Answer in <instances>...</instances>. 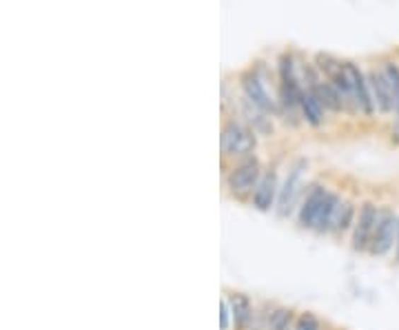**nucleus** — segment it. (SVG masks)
<instances>
[{"instance_id":"9","label":"nucleus","mask_w":399,"mask_h":330,"mask_svg":"<svg viewBox=\"0 0 399 330\" xmlns=\"http://www.w3.org/2000/svg\"><path fill=\"white\" fill-rule=\"evenodd\" d=\"M328 189L322 187V184H313L304 197V202L299 204V211H297V222L302 228H308L313 230L315 222H318V216H320V211L326 202V197H328Z\"/></svg>"},{"instance_id":"15","label":"nucleus","mask_w":399,"mask_h":330,"mask_svg":"<svg viewBox=\"0 0 399 330\" xmlns=\"http://www.w3.org/2000/svg\"><path fill=\"white\" fill-rule=\"evenodd\" d=\"M297 322V315L293 308H273L269 324H266V330H293Z\"/></svg>"},{"instance_id":"12","label":"nucleus","mask_w":399,"mask_h":330,"mask_svg":"<svg viewBox=\"0 0 399 330\" xmlns=\"http://www.w3.org/2000/svg\"><path fill=\"white\" fill-rule=\"evenodd\" d=\"M355 218H357V211L351 202H340L335 213H332L330 218V226H328V233L326 235H332V237H342L348 228H353L355 224Z\"/></svg>"},{"instance_id":"19","label":"nucleus","mask_w":399,"mask_h":330,"mask_svg":"<svg viewBox=\"0 0 399 330\" xmlns=\"http://www.w3.org/2000/svg\"><path fill=\"white\" fill-rule=\"evenodd\" d=\"M395 259L399 261V224H397V240H395Z\"/></svg>"},{"instance_id":"11","label":"nucleus","mask_w":399,"mask_h":330,"mask_svg":"<svg viewBox=\"0 0 399 330\" xmlns=\"http://www.w3.org/2000/svg\"><path fill=\"white\" fill-rule=\"evenodd\" d=\"M229 308H231V317H233V326L236 330H251L253 319H255V308L251 304V300L244 293H233L226 297Z\"/></svg>"},{"instance_id":"2","label":"nucleus","mask_w":399,"mask_h":330,"mask_svg":"<svg viewBox=\"0 0 399 330\" xmlns=\"http://www.w3.org/2000/svg\"><path fill=\"white\" fill-rule=\"evenodd\" d=\"M262 173V164L255 155L238 160L236 167L224 175V187L236 200H248V197H253Z\"/></svg>"},{"instance_id":"6","label":"nucleus","mask_w":399,"mask_h":330,"mask_svg":"<svg viewBox=\"0 0 399 330\" xmlns=\"http://www.w3.org/2000/svg\"><path fill=\"white\" fill-rule=\"evenodd\" d=\"M377 213L379 208L373 202H364L357 211V218L353 224V251L357 253H369V246L373 240V230H375V222H377Z\"/></svg>"},{"instance_id":"5","label":"nucleus","mask_w":399,"mask_h":330,"mask_svg":"<svg viewBox=\"0 0 399 330\" xmlns=\"http://www.w3.org/2000/svg\"><path fill=\"white\" fill-rule=\"evenodd\" d=\"M242 89L246 100L262 109L264 113H279V102L271 98L269 89L264 85V78L258 73V69H248L242 73Z\"/></svg>"},{"instance_id":"3","label":"nucleus","mask_w":399,"mask_h":330,"mask_svg":"<svg viewBox=\"0 0 399 330\" xmlns=\"http://www.w3.org/2000/svg\"><path fill=\"white\" fill-rule=\"evenodd\" d=\"M397 224H399L397 213L393 208H388V206H381L379 213H377V222H375L373 240H371V246H369V255L386 257L395 249Z\"/></svg>"},{"instance_id":"4","label":"nucleus","mask_w":399,"mask_h":330,"mask_svg":"<svg viewBox=\"0 0 399 330\" xmlns=\"http://www.w3.org/2000/svg\"><path fill=\"white\" fill-rule=\"evenodd\" d=\"M344 73L348 80V89H351V100L355 113H362L364 118H373L377 113V107L373 102L371 87H369V78L357 67L355 62H344Z\"/></svg>"},{"instance_id":"13","label":"nucleus","mask_w":399,"mask_h":330,"mask_svg":"<svg viewBox=\"0 0 399 330\" xmlns=\"http://www.w3.org/2000/svg\"><path fill=\"white\" fill-rule=\"evenodd\" d=\"M324 107L322 102L315 98L313 91H308L306 87L302 89V95H299V113H302V118L311 124V126H320L324 122Z\"/></svg>"},{"instance_id":"16","label":"nucleus","mask_w":399,"mask_h":330,"mask_svg":"<svg viewBox=\"0 0 399 330\" xmlns=\"http://www.w3.org/2000/svg\"><path fill=\"white\" fill-rule=\"evenodd\" d=\"M381 69H384L388 85H391V93H393V105H395V118H399V60H384L381 62Z\"/></svg>"},{"instance_id":"1","label":"nucleus","mask_w":399,"mask_h":330,"mask_svg":"<svg viewBox=\"0 0 399 330\" xmlns=\"http://www.w3.org/2000/svg\"><path fill=\"white\" fill-rule=\"evenodd\" d=\"M255 131L251 126H246L244 122L231 118L224 122L222 134H220V151L222 158H233V160H244L251 158L255 151Z\"/></svg>"},{"instance_id":"8","label":"nucleus","mask_w":399,"mask_h":330,"mask_svg":"<svg viewBox=\"0 0 399 330\" xmlns=\"http://www.w3.org/2000/svg\"><path fill=\"white\" fill-rule=\"evenodd\" d=\"M369 78V87H371V95H373V102L377 107L379 115H391L395 113V105H393V93H391V85H388V78L381 69V64L377 69H371L366 73Z\"/></svg>"},{"instance_id":"17","label":"nucleus","mask_w":399,"mask_h":330,"mask_svg":"<svg viewBox=\"0 0 399 330\" xmlns=\"http://www.w3.org/2000/svg\"><path fill=\"white\" fill-rule=\"evenodd\" d=\"M293 330H322V322L313 312H302V315H297Z\"/></svg>"},{"instance_id":"10","label":"nucleus","mask_w":399,"mask_h":330,"mask_svg":"<svg viewBox=\"0 0 399 330\" xmlns=\"http://www.w3.org/2000/svg\"><path fill=\"white\" fill-rule=\"evenodd\" d=\"M277 195H279V187H277V171L275 169H266L260 177V182L255 187V193L251 197V204L258 211H271L277 206Z\"/></svg>"},{"instance_id":"18","label":"nucleus","mask_w":399,"mask_h":330,"mask_svg":"<svg viewBox=\"0 0 399 330\" xmlns=\"http://www.w3.org/2000/svg\"><path fill=\"white\" fill-rule=\"evenodd\" d=\"M231 308H229V302L222 300V330H229V322H231Z\"/></svg>"},{"instance_id":"7","label":"nucleus","mask_w":399,"mask_h":330,"mask_svg":"<svg viewBox=\"0 0 399 330\" xmlns=\"http://www.w3.org/2000/svg\"><path fill=\"white\" fill-rule=\"evenodd\" d=\"M304 169H306V162L304 160H297L293 167H291V171H289V175L284 179V184H282L279 195H277V206H275L279 218H287L289 216V211L293 208L297 195L302 193V173H304Z\"/></svg>"},{"instance_id":"14","label":"nucleus","mask_w":399,"mask_h":330,"mask_svg":"<svg viewBox=\"0 0 399 330\" xmlns=\"http://www.w3.org/2000/svg\"><path fill=\"white\" fill-rule=\"evenodd\" d=\"M342 202V197L335 195V193H328L326 197V202L320 211V216H318V222H315L313 226V233H318V235H326L328 233V226H330V218H332V213H335L337 204Z\"/></svg>"}]
</instances>
